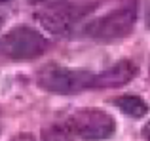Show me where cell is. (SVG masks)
Here are the masks:
<instances>
[{"instance_id": "cell-1", "label": "cell", "mask_w": 150, "mask_h": 141, "mask_svg": "<svg viewBox=\"0 0 150 141\" xmlns=\"http://www.w3.org/2000/svg\"><path fill=\"white\" fill-rule=\"evenodd\" d=\"M36 82L46 92L59 93V95H72V93H80L84 90L93 88L95 73H89L86 69L50 65L36 74Z\"/></svg>"}, {"instance_id": "cell-2", "label": "cell", "mask_w": 150, "mask_h": 141, "mask_svg": "<svg viewBox=\"0 0 150 141\" xmlns=\"http://www.w3.org/2000/svg\"><path fill=\"white\" fill-rule=\"evenodd\" d=\"M137 23V10L131 6L118 8L101 17L93 19L86 27V34L91 40L101 42V44H114L118 40H124L133 31Z\"/></svg>"}, {"instance_id": "cell-3", "label": "cell", "mask_w": 150, "mask_h": 141, "mask_svg": "<svg viewBox=\"0 0 150 141\" xmlns=\"http://www.w3.org/2000/svg\"><path fill=\"white\" fill-rule=\"evenodd\" d=\"M65 124L70 128L74 137L82 141H106L116 132V120L106 111L95 107L74 111Z\"/></svg>"}, {"instance_id": "cell-4", "label": "cell", "mask_w": 150, "mask_h": 141, "mask_svg": "<svg viewBox=\"0 0 150 141\" xmlns=\"http://www.w3.org/2000/svg\"><path fill=\"white\" fill-rule=\"evenodd\" d=\"M2 52L15 61L36 59L48 48V40L44 34L33 27H15L2 38Z\"/></svg>"}, {"instance_id": "cell-5", "label": "cell", "mask_w": 150, "mask_h": 141, "mask_svg": "<svg viewBox=\"0 0 150 141\" xmlns=\"http://www.w3.org/2000/svg\"><path fill=\"white\" fill-rule=\"evenodd\" d=\"M82 14H84V10H80L74 4H70L69 0H53V2L46 4L38 11L36 19L50 33L67 34L76 25V21L82 17Z\"/></svg>"}, {"instance_id": "cell-6", "label": "cell", "mask_w": 150, "mask_h": 141, "mask_svg": "<svg viewBox=\"0 0 150 141\" xmlns=\"http://www.w3.org/2000/svg\"><path fill=\"white\" fill-rule=\"evenodd\" d=\"M137 73H139V69H137V65L133 61L122 59L118 63L110 65L108 69L97 73L93 88H118V86H124L127 82H131L137 76Z\"/></svg>"}, {"instance_id": "cell-7", "label": "cell", "mask_w": 150, "mask_h": 141, "mask_svg": "<svg viewBox=\"0 0 150 141\" xmlns=\"http://www.w3.org/2000/svg\"><path fill=\"white\" fill-rule=\"evenodd\" d=\"M116 105L122 109V113L129 116V118H143L148 113V105L144 103L143 97L139 95H122L116 99Z\"/></svg>"}, {"instance_id": "cell-8", "label": "cell", "mask_w": 150, "mask_h": 141, "mask_svg": "<svg viewBox=\"0 0 150 141\" xmlns=\"http://www.w3.org/2000/svg\"><path fill=\"white\" fill-rule=\"evenodd\" d=\"M42 141H74V134L67 124H53L44 128Z\"/></svg>"}, {"instance_id": "cell-9", "label": "cell", "mask_w": 150, "mask_h": 141, "mask_svg": "<svg viewBox=\"0 0 150 141\" xmlns=\"http://www.w3.org/2000/svg\"><path fill=\"white\" fill-rule=\"evenodd\" d=\"M11 141H36V139H34L30 134H19V135H15Z\"/></svg>"}, {"instance_id": "cell-10", "label": "cell", "mask_w": 150, "mask_h": 141, "mask_svg": "<svg viewBox=\"0 0 150 141\" xmlns=\"http://www.w3.org/2000/svg\"><path fill=\"white\" fill-rule=\"evenodd\" d=\"M143 137L146 139V141H150V120L144 124V128H143Z\"/></svg>"}, {"instance_id": "cell-11", "label": "cell", "mask_w": 150, "mask_h": 141, "mask_svg": "<svg viewBox=\"0 0 150 141\" xmlns=\"http://www.w3.org/2000/svg\"><path fill=\"white\" fill-rule=\"evenodd\" d=\"M2 2H6V0H0V4H2Z\"/></svg>"}]
</instances>
